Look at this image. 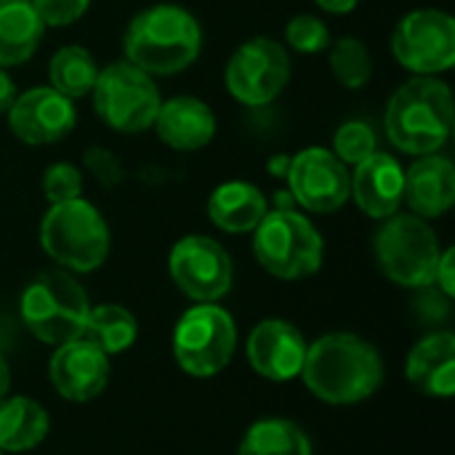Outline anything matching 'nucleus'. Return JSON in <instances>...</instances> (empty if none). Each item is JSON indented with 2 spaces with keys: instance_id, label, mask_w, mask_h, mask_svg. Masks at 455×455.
<instances>
[{
  "instance_id": "obj_1",
  "label": "nucleus",
  "mask_w": 455,
  "mask_h": 455,
  "mask_svg": "<svg viewBox=\"0 0 455 455\" xmlns=\"http://www.w3.org/2000/svg\"><path fill=\"white\" fill-rule=\"evenodd\" d=\"M301 379L317 400L355 405L379 392L384 360L373 344L355 333H328L307 347Z\"/></svg>"
},
{
  "instance_id": "obj_2",
  "label": "nucleus",
  "mask_w": 455,
  "mask_h": 455,
  "mask_svg": "<svg viewBox=\"0 0 455 455\" xmlns=\"http://www.w3.org/2000/svg\"><path fill=\"white\" fill-rule=\"evenodd\" d=\"M200 21L173 3H157L139 11L123 37L125 61L152 77L184 72L200 56Z\"/></svg>"
},
{
  "instance_id": "obj_3",
  "label": "nucleus",
  "mask_w": 455,
  "mask_h": 455,
  "mask_svg": "<svg viewBox=\"0 0 455 455\" xmlns=\"http://www.w3.org/2000/svg\"><path fill=\"white\" fill-rule=\"evenodd\" d=\"M453 93L445 80L416 75L403 83L384 112L389 141L413 157L440 152L453 133Z\"/></svg>"
},
{
  "instance_id": "obj_4",
  "label": "nucleus",
  "mask_w": 455,
  "mask_h": 455,
  "mask_svg": "<svg viewBox=\"0 0 455 455\" xmlns=\"http://www.w3.org/2000/svg\"><path fill=\"white\" fill-rule=\"evenodd\" d=\"M19 312L21 323L37 341L61 347L83 336L91 301L72 272L48 269L24 288Z\"/></svg>"
},
{
  "instance_id": "obj_5",
  "label": "nucleus",
  "mask_w": 455,
  "mask_h": 455,
  "mask_svg": "<svg viewBox=\"0 0 455 455\" xmlns=\"http://www.w3.org/2000/svg\"><path fill=\"white\" fill-rule=\"evenodd\" d=\"M40 245L67 272H93L109 256V227L83 197L56 203L40 221Z\"/></svg>"
},
{
  "instance_id": "obj_6",
  "label": "nucleus",
  "mask_w": 455,
  "mask_h": 455,
  "mask_svg": "<svg viewBox=\"0 0 455 455\" xmlns=\"http://www.w3.org/2000/svg\"><path fill=\"white\" fill-rule=\"evenodd\" d=\"M323 253L320 232L293 208L267 211L253 229V256L272 277L304 280L323 267Z\"/></svg>"
},
{
  "instance_id": "obj_7",
  "label": "nucleus",
  "mask_w": 455,
  "mask_h": 455,
  "mask_svg": "<svg viewBox=\"0 0 455 455\" xmlns=\"http://www.w3.org/2000/svg\"><path fill=\"white\" fill-rule=\"evenodd\" d=\"M373 251L381 272L392 283L419 291L435 285L443 248L427 219L416 213H395L384 219L373 237Z\"/></svg>"
},
{
  "instance_id": "obj_8",
  "label": "nucleus",
  "mask_w": 455,
  "mask_h": 455,
  "mask_svg": "<svg viewBox=\"0 0 455 455\" xmlns=\"http://www.w3.org/2000/svg\"><path fill=\"white\" fill-rule=\"evenodd\" d=\"M237 349V328L219 304H195L173 328V357L192 379L221 373Z\"/></svg>"
},
{
  "instance_id": "obj_9",
  "label": "nucleus",
  "mask_w": 455,
  "mask_h": 455,
  "mask_svg": "<svg viewBox=\"0 0 455 455\" xmlns=\"http://www.w3.org/2000/svg\"><path fill=\"white\" fill-rule=\"evenodd\" d=\"M91 93H93L96 115L117 133L149 131L163 104V96L152 75L141 72L125 59L99 69Z\"/></svg>"
},
{
  "instance_id": "obj_10",
  "label": "nucleus",
  "mask_w": 455,
  "mask_h": 455,
  "mask_svg": "<svg viewBox=\"0 0 455 455\" xmlns=\"http://www.w3.org/2000/svg\"><path fill=\"white\" fill-rule=\"evenodd\" d=\"M395 59L413 75L437 77L455 64V21L448 11L419 8L405 13L392 35Z\"/></svg>"
},
{
  "instance_id": "obj_11",
  "label": "nucleus",
  "mask_w": 455,
  "mask_h": 455,
  "mask_svg": "<svg viewBox=\"0 0 455 455\" xmlns=\"http://www.w3.org/2000/svg\"><path fill=\"white\" fill-rule=\"evenodd\" d=\"M224 80L240 104L267 107L291 80V56L283 43L272 37H253L232 53Z\"/></svg>"
},
{
  "instance_id": "obj_12",
  "label": "nucleus",
  "mask_w": 455,
  "mask_h": 455,
  "mask_svg": "<svg viewBox=\"0 0 455 455\" xmlns=\"http://www.w3.org/2000/svg\"><path fill=\"white\" fill-rule=\"evenodd\" d=\"M173 285L195 304H216L232 288V259L227 248L205 235L181 237L168 256Z\"/></svg>"
},
{
  "instance_id": "obj_13",
  "label": "nucleus",
  "mask_w": 455,
  "mask_h": 455,
  "mask_svg": "<svg viewBox=\"0 0 455 455\" xmlns=\"http://www.w3.org/2000/svg\"><path fill=\"white\" fill-rule=\"evenodd\" d=\"M288 189L312 213H336L352 197L347 165L325 147H307L288 163Z\"/></svg>"
},
{
  "instance_id": "obj_14",
  "label": "nucleus",
  "mask_w": 455,
  "mask_h": 455,
  "mask_svg": "<svg viewBox=\"0 0 455 455\" xmlns=\"http://www.w3.org/2000/svg\"><path fill=\"white\" fill-rule=\"evenodd\" d=\"M5 115L13 136L32 147L61 141L64 136L72 133L77 123L72 99L53 91L51 85H40L19 93Z\"/></svg>"
},
{
  "instance_id": "obj_15",
  "label": "nucleus",
  "mask_w": 455,
  "mask_h": 455,
  "mask_svg": "<svg viewBox=\"0 0 455 455\" xmlns=\"http://www.w3.org/2000/svg\"><path fill=\"white\" fill-rule=\"evenodd\" d=\"M48 376L53 389L69 403H88L99 397L109 381V357L85 339L56 347Z\"/></svg>"
},
{
  "instance_id": "obj_16",
  "label": "nucleus",
  "mask_w": 455,
  "mask_h": 455,
  "mask_svg": "<svg viewBox=\"0 0 455 455\" xmlns=\"http://www.w3.org/2000/svg\"><path fill=\"white\" fill-rule=\"evenodd\" d=\"M307 339L288 320H264L248 336L251 368L269 381H291L301 376L307 357Z\"/></svg>"
},
{
  "instance_id": "obj_17",
  "label": "nucleus",
  "mask_w": 455,
  "mask_h": 455,
  "mask_svg": "<svg viewBox=\"0 0 455 455\" xmlns=\"http://www.w3.org/2000/svg\"><path fill=\"white\" fill-rule=\"evenodd\" d=\"M349 187L357 208L365 216L384 221L395 216L403 205L405 168L389 152H373L371 157L355 165V173L349 176Z\"/></svg>"
},
{
  "instance_id": "obj_18",
  "label": "nucleus",
  "mask_w": 455,
  "mask_h": 455,
  "mask_svg": "<svg viewBox=\"0 0 455 455\" xmlns=\"http://www.w3.org/2000/svg\"><path fill=\"white\" fill-rule=\"evenodd\" d=\"M403 203L421 216V219H437L448 213L455 203V165L435 155H421L411 168H405V189Z\"/></svg>"
},
{
  "instance_id": "obj_19",
  "label": "nucleus",
  "mask_w": 455,
  "mask_h": 455,
  "mask_svg": "<svg viewBox=\"0 0 455 455\" xmlns=\"http://www.w3.org/2000/svg\"><path fill=\"white\" fill-rule=\"evenodd\" d=\"M160 141L179 152H197L216 136L213 109L195 96H173L160 104L152 123Z\"/></svg>"
},
{
  "instance_id": "obj_20",
  "label": "nucleus",
  "mask_w": 455,
  "mask_h": 455,
  "mask_svg": "<svg viewBox=\"0 0 455 455\" xmlns=\"http://www.w3.org/2000/svg\"><path fill=\"white\" fill-rule=\"evenodd\" d=\"M405 379L427 397L448 400L455 395V336L435 331L424 336L405 360Z\"/></svg>"
},
{
  "instance_id": "obj_21",
  "label": "nucleus",
  "mask_w": 455,
  "mask_h": 455,
  "mask_svg": "<svg viewBox=\"0 0 455 455\" xmlns=\"http://www.w3.org/2000/svg\"><path fill=\"white\" fill-rule=\"evenodd\" d=\"M267 211L264 192L251 181H224L208 197L211 221L229 235L253 232Z\"/></svg>"
},
{
  "instance_id": "obj_22",
  "label": "nucleus",
  "mask_w": 455,
  "mask_h": 455,
  "mask_svg": "<svg viewBox=\"0 0 455 455\" xmlns=\"http://www.w3.org/2000/svg\"><path fill=\"white\" fill-rule=\"evenodd\" d=\"M45 24L32 0H0V67L24 64L40 45Z\"/></svg>"
},
{
  "instance_id": "obj_23",
  "label": "nucleus",
  "mask_w": 455,
  "mask_h": 455,
  "mask_svg": "<svg viewBox=\"0 0 455 455\" xmlns=\"http://www.w3.org/2000/svg\"><path fill=\"white\" fill-rule=\"evenodd\" d=\"M51 429V419L37 400L3 397L0 400V451L24 453L37 448Z\"/></svg>"
},
{
  "instance_id": "obj_24",
  "label": "nucleus",
  "mask_w": 455,
  "mask_h": 455,
  "mask_svg": "<svg viewBox=\"0 0 455 455\" xmlns=\"http://www.w3.org/2000/svg\"><path fill=\"white\" fill-rule=\"evenodd\" d=\"M136 336H139V323L125 307L99 304V307H91L80 339L91 341L109 357V355L125 352L136 341Z\"/></svg>"
},
{
  "instance_id": "obj_25",
  "label": "nucleus",
  "mask_w": 455,
  "mask_h": 455,
  "mask_svg": "<svg viewBox=\"0 0 455 455\" xmlns=\"http://www.w3.org/2000/svg\"><path fill=\"white\" fill-rule=\"evenodd\" d=\"M99 77V64L91 51L83 45H64L51 56L48 80L51 88L64 93L67 99H83L93 91Z\"/></svg>"
},
{
  "instance_id": "obj_26",
  "label": "nucleus",
  "mask_w": 455,
  "mask_h": 455,
  "mask_svg": "<svg viewBox=\"0 0 455 455\" xmlns=\"http://www.w3.org/2000/svg\"><path fill=\"white\" fill-rule=\"evenodd\" d=\"M237 455H312V443L293 421L264 419L248 429Z\"/></svg>"
},
{
  "instance_id": "obj_27",
  "label": "nucleus",
  "mask_w": 455,
  "mask_h": 455,
  "mask_svg": "<svg viewBox=\"0 0 455 455\" xmlns=\"http://www.w3.org/2000/svg\"><path fill=\"white\" fill-rule=\"evenodd\" d=\"M331 69L344 88H363L373 77V56L360 37H341L331 45Z\"/></svg>"
},
{
  "instance_id": "obj_28",
  "label": "nucleus",
  "mask_w": 455,
  "mask_h": 455,
  "mask_svg": "<svg viewBox=\"0 0 455 455\" xmlns=\"http://www.w3.org/2000/svg\"><path fill=\"white\" fill-rule=\"evenodd\" d=\"M344 165H357L365 157H371L373 152H379V141H376V131L363 123V120H349L344 125H339L336 136H333V149H331Z\"/></svg>"
},
{
  "instance_id": "obj_29",
  "label": "nucleus",
  "mask_w": 455,
  "mask_h": 455,
  "mask_svg": "<svg viewBox=\"0 0 455 455\" xmlns=\"http://www.w3.org/2000/svg\"><path fill=\"white\" fill-rule=\"evenodd\" d=\"M285 43L299 53H320L331 45V29L312 13H299L285 27Z\"/></svg>"
},
{
  "instance_id": "obj_30",
  "label": "nucleus",
  "mask_w": 455,
  "mask_h": 455,
  "mask_svg": "<svg viewBox=\"0 0 455 455\" xmlns=\"http://www.w3.org/2000/svg\"><path fill=\"white\" fill-rule=\"evenodd\" d=\"M43 195L51 205L83 197V173L72 163H53L43 173Z\"/></svg>"
},
{
  "instance_id": "obj_31",
  "label": "nucleus",
  "mask_w": 455,
  "mask_h": 455,
  "mask_svg": "<svg viewBox=\"0 0 455 455\" xmlns=\"http://www.w3.org/2000/svg\"><path fill=\"white\" fill-rule=\"evenodd\" d=\"M91 0H32L40 21L45 27H69L85 16Z\"/></svg>"
},
{
  "instance_id": "obj_32",
  "label": "nucleus",
  "mask_w": 455,
  "mask_h": 455,
  "mask_svg": "<svg viewBox=\"0 0 455 455\" xmlns=\"http://www.w3.org/2000/svg\"><path fill=\"white\" fill-rule=\"evenodd\" d=\"M85 165H88V171L99 179L101 187H115V184H120V179H123V165H120V160H117L109 149H104V147H91V149L85 152Z\"/></svg>"
},
{
  "instance_id": "obj_33",
  "label": "nucleus",
  "mask_w": 455,
  "mask_h": 455,
  "mask_svg": "<svg viewBox=\"0 0 455 455\" xmlns=\"http://www.w3.org/2000/svg\"><path fill=\"white\" fill-rule=\"evenodd\" d=\"M435 285L440 288V293H445L448 299L455 296V251L448 248L443 251L440 261H437V272H435Z\"/></svg>"
},
{
  "instance_id": "obj_34",
  "label": "nucleus",
  "mask_w": 455,
  "mask_h": 455,
  "mask_svg": "<svg viewBox=\"0 0 455 455\" xmlns=\"http://www.w3.org/2000/svg\"><path fill=\"white\" fill-rule=\"evenodd\" d=\"M19 93H16V85H13V80L8 77V72L0 67V115H5L8 109H11V104H13V99H16Z\"/></svg>"
},
{
  "instance_id": "obj_35",
  "label": "nucleus",
  "mask_w": 455,
  "mask_h": 455,
  "mask_svg": "<svg viewBox=\"0 0 455 455\" xmlns=\"http://www.w3.org/2000/svg\"><path fill=\"white\" fill-rule=\"evenodd\" d=\"M357 3H360V0H317V5H320L323 11H328V13H336V16L355 11V8H357Z\"/></svg>"
},
{
  "instance_id": "obj_36",
  "label": "nucleus",
  "mask_w": 455,
  "mask_h": 455,
  "mask_svg": "<svg viewBox=\"0 0 455 455\" xmlns=\"http://www.w3.org/2000/svg\"><path fill=\"white\" fill-rule=\"evenodd\" d=\"M8 389H11V368H8V360L0 355V400L8 397Z\"/></svg>"
},
{
  "instance_id": "obj_37",
  "label": "nucleus",
  "mask_w": 455,
  "mask_h": 455,
  "mask_svg": "<svg viewBox=\"0 0 455 455\" xmlns=\"http://www.w3.org/2000/svg\"><path fill=\"white\" fill-rule=\"evenodd\" d=\"M0 455H3V451H0Z\"/></svg>"
}]
</instances>
